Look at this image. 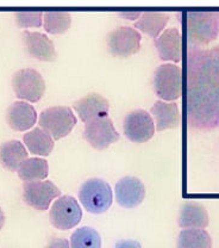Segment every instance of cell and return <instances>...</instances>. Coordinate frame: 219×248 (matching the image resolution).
Here are the masks:
<instances>
[{
    "instance_id": "1",
    "label": "cell",
    "mask_w": 219,
    "mask_h": 248,
    "mask_svg": "<svg viewBox=\"0 0 219 248\" xmlns=\"http://www.w3.org/2000/svg\"><path fill=\"white\" fill-rule=\"evenodd\" d=\"M186 66L188 125L211 131L219 126V45L188 48Z\"/></svg>"
},
{
    "instance_id": "2",
    "label": "cell",
    "mask_w": 219,
    "mask_h": 248,
    "mask_svg": "<svg viewBox=\"0 0 219 248\" xmlns=\"http://www.w3.org/2000/svg\"><path fill=\"white\" fill-rule=\"evenodd\" d=\"M188 48H204L219 35V11H187Z\"/></svg>"
},
{
    "instance_id": "3",
    "label": "cell",
    "mask_w": 219,
    "mask_h": 248,
    "mask_svg": "<svg viewBox=\"0 0 219 248\" xmlns=\"http://www.w3.org/2000/svg\"><path fill=\"white\" fill-rule=\"evenodd\" d=\"M79 200L88 213L104 214L112 205V190L105 180L92 178L81 185Z\"/></svg>"
},
{
    "instance_id": "4",
    "label": "cell",
    "mask_w": 219,
    "mask_h": 248,
    "mask_svg": "<svg viewBox=\"0 0 219 248\" xmlns=\"http://www.w3.org/2000/svg\"><path fill=\"white\" fill-rule=\"evenodd\" d=\"M156 95L166 102H173L182 95V68L174 63H163L156 68L153 78Z\"/></svg>"
},
{
    "instance_id": "5",
    "label": "cell",
    "mask_w": 219,
    "mask_h": 248,
    "mask_svg": "<svg viewBox=\"0 0 219 248\" xmlns=\"http://www.w3.org/2000/svg\"><path fill=\"white\" fill-rule=\"evenodd\" d=\"M76 124V117L68 107H51L42 111L38 125L54 140H61L72 133Z\"/></svg>"
},
{
    "instance_id": "6",
    "label": "cell",
    "mask_w": 219,
    "mask_h": 248,
    "mask_svg": "<svg viewBox=\"0 0 219 248\" xmlns=\"http://www.w3.org/2000/svg\"><path fill=\"white\" fill-rule=\"evenodd\" d=\"M12 86L17 98L31 103L38 102L45 93L44 79L33 68L17 71L12 77Z\"/></svg>"
},
{
    "instance_id": "7",
    "label": "cell",
    "mask_w": 219,
    "mask_h": 248,
    "mask_svg": "<svg viewBox=\"0 0 219 248\" xmlns=\"http://www.w3.org/2000/svg\"><path fill=\"white\" fill-rule=\"evenodd\" d=\"M82 211L78 201L71 196H62L54 202L50 209V223L60 231H69L81 221Z\"/></svg>"
},
{
    "instance_id": "8",
    "label": "cell",
    "mask_w": 219,
    "mask_h": 248,
    "mask_svg": "<svg viewBox=\"0 0 219 248\" xmlns=\"http://www.w3.org/2000/svg\"><path fill=\"white\" fill-rule=\"evenodd\" d=\"M141 33L130 27L117 28L106 37L107 49L117 58H129L137 54L141 49Z\"/></svg>"
},
{
    "instance_id": "9",
    "label": "cell",
    "mask_w": 219,
    "mask_h": 248,
    "mask_svg": "<svg viewBox=\"0 0 219 248\" xmlns=\"http://www.w3.org/2000/svg\"><path fill=\"white\" fill-rule=\"evenodd\" d=\"M125 138L135 143H144L155 134V123L146 111L138 108L129 112L123 122Z\"/></svg>"
},
{
    "instance_id": "10",
    "label": "cell",
    "mask_w": 219,
    "mask_h": 248,
    "mask_svg": "<svg viewBox=\"0 0 219 248\" xmlns=\"http://www.w3.org/2000/svg\"><path fill=\"white\" fill-rule=\"evenodd\" d=\"M60 195L61 191L50 180L27 182L23 184V198L25 204L36 210H48L51 202Z\"/></svg>"
},
{
    "instance_id": "11",
    "label": "cell",
    "mask_w": 219,
    "mask_h": 248,
    "mask_svg": "<svg viewBox=\"0 0 219 248\" xmlns=\"http://www.w3.org/2000/svg\"><path fill=\"white\" fill-rule=\"evenodd\" d=\"M84 139L98 151H102L119 140V134L115 129L112 120L107 117L97 118L86 123Z\"/></svg>"
},
{
    "instance_id": "12",
    "label": "cell",
    "mask_w": 219,
    "mask_h": 248,
    "mask_svg": "<svg viewBox=\"0 0 219 248\" xmlns=\"http://www.w3.org/2000/svg\"><path fill=\"white\" fill-rule=\"evenodd\" d=\"M116 200L120 206L133 209L141 205L146 197V187L136 177H124L116 184Z\"/></svg>"
},
{
    "instance_id": "13",
    "label": "cell",
    "mask_w": 219,
    "mask_h": 248,
    "mask_svg": "<svg viewBox=\"0 0 219 248\" xmlns=\"http://www.w3.org/2000/svg\"><path fill=\"white\" fill-rule=\"evenodd\" d=\"M23 42L30 56L40 61L53 62L58 58L53 41L47 35L37 31L24 30L22 33Z\"/></svg>"
},
{
    "instance_id": "14",
    "label": "cell",
    "mask_w": 219,
    "mask_h": 248,
    "mask_svg": "<svg viewBox=\"0 0 219 248\" xmlns=\"http://www.w3.org/2000/svg\"><path fill=\"white\" fill-rule=\"evenodd\" d=\"M73 108L79 115L80 120L86 124L97 118L107 117L110 111V103L102 94L89 93L84 98L76 100L73 104Z\"/></svg>"
},
{
    "instance_id": "15",
    "label": "cell",
    "mask_w": 219,
    "mask_h": 248,
    "mask_svg": "<svg viewBox=\"0 0 219 248\" xmlns=\"http://www.w3.org/2000/svg\"><path fill=\"white\" fill-rule=\"evenodd\" d=\"M155 46L162 61L181 62L182 36L177 28L164 30L155 40Z\"/></svg>"
},
{
    "instance_id": "16",
    "label": "cell",
    "mask_w": 219,
    "mask_h": 248,
    "mask_svg": "<svg viewBox=\"0 0 219 248\" xmlns=\"http://www.w3.org/2000/svg\"><path fill=\"white\" fill-rule=\"evenodd\" d=\"M6 121L10 128L14 130H29L37 121V112L29 103L15 102L7 108Z\"/></svg>"
},
{
    "instance_id": "17",
    "label": "cell",
    "mask_w": 219,
    "mask_h": 248,
    "mask_svg": "<svg viewBox=\"0 0 219 248\" xmlns=\"http://www.w3.org/2000/svg\"><path fill=\"white\" fill-rule=\"evenodd\" d=\"M177 223L184 229H205L210 223L207 210L197 202H186L180 208Z\"/></svg>"
},
{
    "instance_id": "18",
    "label": "cell",
    "mask_w": 219,
    "mask_h": 248,
    "mask_svg": "<svg viewBox=\"0 0 219 248\" xmlns=\"http://www.w3.org/2000/svg\"><path fill=\"white\" fill-rule=\"evenodd\" d=\"M150 111L155 120L157 131L177 128L181 124V112H180V108L176 103L157 100Z\"/></svg>"
},
{
    "instance_id": "19",
    "label": "cell",
    "mask_w": 219,
    "mask_h": 248,
    "mask_svg": "<svg viewBox=\"0 0 219 248\" xmlns=\"http://www.w3.org/2000/svg\"><path fill=\"white\" fill-rule=\"evenodd\" d=\"M29 153L22 143L18 140L5 142L0 144V165L4 169L16 172L20 167V165L29 159Z\"/></svg>"
},
{
    "instance_id": "20",
    "label": "cell",
    "mask_w": 219,
    "mask_h": 248,
    "mask_svg": "<svg viewBox=\"0 0 219 248\" xmlns=\"http://www.w3.org/2000/svg\"><path fill=\"white\" fill-rule=\"evenodd\" d=\"M168 20L169 16L166 12L146 11L142 12L141 17L137 22H135L133 27L156 40L163 32Z\"/></svg>"
},
{
    "instance_id": "21",
    "label": "cell",
    "mask_w": 219,
    "mask_h": 248,
    "mask_svg": "<svg viewBox=\"0 0 219 248\" xmlns=\"http://www.w3.org/2000/svg\"><path fill=\"white\" fill-rule=\"evenodd\" d=\"M24 144L28 147L30 153L36 155L48 156L54 149V140L42 128H33V130L24 134L23 136Z\"/></svg>"
},
{
    "instance_id": "22",
    "label": "cell",
    "mask_w": 219,
    "mask_h": 248,
    "mask_svg": "<svg viewBox=\"0 0 219 248\" xmlns=\"http://www.w3.org/2000/svg\"><path fill=\"white\" fill-rule=\"evenodd\" d=\"M48 161L41 157L27 159L18 169V177L23 182H40L48 177Z\"/></svg>"
},
{
    "instance_id": "23",
    "label": "cell",
    "mask_w": 219,
    "mask_h": 248,
    "mask_svg": "<svg viewBox=\"0 0 219 248\" xmlns=\"http://www.w3.org/2000/svg\"><path fill=\"white\" fill-rule=\"evenodd\" d=\"M177 248H212V239L205 229H184L179 234Z\"/></svg>"
},
{
    "instance_id": "24",
    "label": "cell",
    "mask_w": 219,
    "mask_h": 248,
    "mask_svg": "<svg viewBox=\"0 0 219 248\" xmlns=\"http://www.w3.org/2000/svg\"><path fill=\"white\" fill-rule=\"evenodd\" d=\"M44 30L48 33H64L71 28L72 16L67 11H47L43 14Z\"/></svg>"
},
{
    "instance_id": "25",
    "label": "cell",
    "mask_w": 219,
    "mask_h": 248,
    "mask_svg": "<svg viewBox=\"0 0 219 248\" xmlns=\"http://www.w3.org/2000/svg\"><path fill=\"white\" fill-rule=\"evenodd\" d=\"M71 248H102V239L95 229L81 227L72 234Z\"/></svg>"
},
{
    "instance_id": "26",
    "label": "cell",
    "mask_w": 219,
    "mask_h": 248,
    "mask_svg": "<svg viewBox=\"0 0 219 248\" xmlns=\"http://www.w3.org/2000/svg\"><path fill=\"white\" fill-rule=\"evenodd\" d=\"M42 11H17L15 18L19 28H40L42 25Z\"/></svg>"
},
{
    "instance_id": "27",
    "label": "cell",
    "mask_w": 219,
    "mask_h": 248,
    "mask_svg": "<svg viewBox=\"0 0 219 248\" xmlns=\"http://www.w3.org/2000/svg\"><path fill=\"white\" fill-rule=\"evenodd\" d=\"M45 248H71V244L68 240L63 237H53Z\"/></svg>"
},
{
    "instance_id": "28",
    "label": "cell",
    "mask_w": 219,
    "mask_h": 248,
    "mask_svg": "<svg viewBox=\"0 0 219 248\" xmlns=\"http://www.w3.org/2000/svg\"><path fill=\"white\" fill-rule=\"evenodd\" d=\"M115 248H142V246L135 240H120L116 244Z\"/></svg>"
},
{
    "instance_id": "29",
    "label": "cell",
    "mask_w": 219,
    "mask_h": 248,
    "mask_svg": "<svg viewBox=\"0 0 219 248\" xmlns=\"http://www.w3.org/2000/svg\"><path fill=\"white\" fill-rule=\"evenodd\" d=\"M142 12L140 11H124V12H118V16L124 17L125 19H138L141 17Z\"/></svg>"
},
{
    "instance_id": "30",
    "label": "cell",
    "mask_w": 219,
    "mask_h": 248,
    "mask_svg": "<svg viewBox=\"0 0 219 248\" xmlns=\"http://www.w3.org/2000/svg\"><path fill=\"white\" fill-rule=\"evenodd\" d=\"M4 224H5V215H4V213H2L1 208H0V231L2 229Z\"/></svg>"
}]
</instances>
